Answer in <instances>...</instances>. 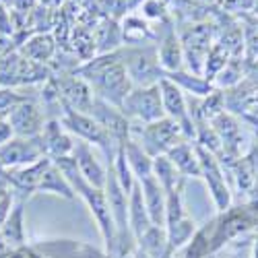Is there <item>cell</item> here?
Returning a JSON list of instances; mask_svg holds the SVG:
<instances>
[{
    "label": "cell",
    "mask_w": 258,
    "mask_h": 258,
    "mask_svg": "<svg viewBox=\"0 0 258 258\" xmlns=\"http://www.w3.org/2000/svg\"><path fill=\"white\" fill-rule=\"evenodd\" d=\"M225 64H227V52H223L221 48H213V50H209V54H207V62H205L207 75L221 73V71L225 69Z\"/></svg>",
    "instance_id": "f1b7e54d"
},
{
    "label": "cell",
    "mask_w": 258,
    "mask_h": 258,
    "mask_svg": "<svg viewBox=\"0 0 258 258\" xmlns=\"http://www.w3.org/2000/svg\"><path fill=\"white\" fill-rule=\"evenodd\" d=\"M11 139H15V131H13L11 122L5 118V120H0V147H5Z\"/></svg>",
    "instance_id": "d6a6232c"
},
{
    "label": "cell",
    "mask_w": 258,
    "mask_h": 258,
    "mask_svg": "<svg viewBox=\"0 0 258 258\" xmlns=\"http://www.w3.org/2000/svg\"><path fill=\"white\" fill-rule=\"evenodd\" d=\"M157 60H159V67L165 73H176L182 69V60H184V46L180 37L176 35L174 29H169L163 37H161V44L157 50Z\"/></svg>",
    "instance_id": "2e32d148"
},
{
    "label": "cell",
    "mask_w": 258,
    "mask_h": 258,
    "mask_svg": "<svg viewBox=\"0 0 258 258\" xmlns=\"http://www.w3.org/2000/svg\"><path fill=\"white\" fill-rule=\"evenodd\" d=\"M195 233V223L188 219H180L174 225H167V242H171V246H182L190 235Z\"/></svg>",
    "instance_id": "484cf974"
},
{
    "label": "cell",
    "mask_w": 258,
    "mask_h": 258,
    "mask_svg": "<svg viewBox=\"0 0 258 258\" xmlns=\"http://www.w3.org/2000/svg\"><path fill=\"white\" fill-rule=\"evenodd\" d=\"M131 133L139 135V141L137 139L135 141L151 157L165 155L171 147H176L184 139L180 124L171 118H163L153 124H141V128H131Z\"/></svg>",
    "instance_id": "3957f363"
},
{
    "label": "cell",
    "mask_w": 258,
    "mask_h": 258,
    "mask_svg": "<svg viewBox=\"0 0 258 258\" xmlns=\"http://www.w3.org/2000/svg\"><path fill=\"white\" fill-rule=\"evenodd\" d=\"M254 13L258 15V0H256V5H254Z\"/></svg>",
    "instance_id": "74e56055"
},
{
    "label": "cell",
    "mask_w": 258,
    "mask_h": 258,
    "mask_svg": "<svg viewBox=\"0 0 258 258\" xmlns=\"http://www.w3.org/2000/svg\"><path fill=\"white\" fill-rule=\"evenodd\" d=\"M73 157L77 159V165H79V171L83 174V178L87 180L91 186L103 190L105 180H107V169L95 159V155H93V151H91L89 143H85V141H75Z\"/></svg>",
    "instance_id": "7c38bea8"
},
{
    "label": "cell",
    "mask_w": 258,
    "mask_h": 258,
    "mask_svg": "<svg viewBox=\"0 0 258 258\" xmlns=\"http://www.w3.org/2000/svg\"><path fill=\"white\" fill-rule=\"evenodd\" d=\"M199 159H201V176L207 180V186L213 195V201L217 203L219 209H227L229 205V190H227V184L223 180V174L215 161V157L207 151V149L199 147Z\"/></svg>",
    "instance_id": "8fae6325"
},
{
    "label": "cell",
    "mask_w": 258,
    "mask_h": 258,
    "mask_svg": "<svg viewBox=\"0 0 258 258\" xmlns=\"http://www.w3.org/2000/svg\"><path fill=\"white\" fill-rule=\"evenodd\" d=\"M21 56H25L27 60L31 62H37V64H46L54 52H56V44H54V37L50 33H35L31 35L27 41H23L19 48Z\"/></svg>",
    "instance_id": "d6986e66"
},
{
    "label": "cell",
    "mask_w": 258,
    "mask_h": 258,
    "mask_svg": "<svg viewBox=\"0 0 258 258\" xmlns=\"http://www.w3.org/2000/svg\"><path fill=\"white\" fill-rule=\"evenodd\" d=\"M128 225H131L133 233L137 238H141L143 233H147L153 227L151 217H149V211L145 207V199H143V188L137 182L133 192L128 195Z\"/></svg>",
    "instance_id": "e0dca14e"
},
{
    "label": "cell",
    "mask_w": 258,
    "mask_h": 258,
    "mask_svg": "<svg viewBox=\"0 0 258 258\" xmlns=\"http://www.w3.org/2000/svg\"><path fill=\"white\" fill-rule=\"evenodd\" d=\"M120 29H122V39L126 41V44L143 46L149 39H153V27L149 25V21L143 19V17L126 15Z\"/></svg>",
    "instance_id": "44dd1931"
},
{
    "label": "cell",
    "mask_w": 258,
    "mask_h": 258,
    "mask_svg": "<svg viewBox=\"0 0 258 258\" xmlns=\"http://www.w3.org/2000/svg\"><path fill=\"white\" fill-rule=\"evenodd\" d=\"M122 3H124V7L128 11H137V9H141L145 5V0H122Z\"/></svg>",
    "instance_id": "e575fe53"
},
{
    "label": "cell",
    "mask_w": 258,
    "mask_h": 258,
    "mask_svg": "<svg viewBox=\"0 0 258 258\" xmlns=\"http://www.w3.org/2000/svg\"><path fill=\"white\" fill-rule=\"evenodd\" d=\"M122 56V54H120ZM122 62L128 71L135 87H149V85H157L163 79V71L159 67L157 54L153 50H128L122 56Z\"/></svg>",
    "instance_id": "5b68a950"
},
{
    "label": "cell",
    "mask_w": 258,
    "mask_h": 258,
    "mask_svg": "<svg viewBox=\"0 0 258 258\" xmlns=\"http://www.w3.org/2000/svg\"><path fill=\"white\" fill-rule=\"evenodd\" d=\"M15 131V137H25V139H33V137H39L41 131H44V114H41L39 105L33 101V99H25L21 101L15 110L9 114L7 118Z\"/></svg>",
    "instance_id": "30bf717a"
},
{
    "label": "cell",
    "mask_w": 258,
    "mask_h": 258,
    "mask_svg": "<svg viewBox=\"0 0 258 258\" xmlns=\"http://www.w3.org/2000/svg\"><path fill=\"white\" fill-rule=\"evenodd\" d=\"M13 207H15V195L7 197L5 201H0V227H3V225H5V221L9 219V215H11Z\"/></svg>",
    "instance_id": "1f68e13d"
},
{
    "label": "cell",
    "mask_w": 258,
    "mask_h": 258,
    "mask_svg": "<svg viewBox=\"0 0 258 258\" xmlns=\"http://www.w3.org/2000/svg\"><path fill=\"white\" fill-rule=\"evenodd\" d=\"M44 157H46V151H44V143H41L39 137H33V139L15 137L5 147H0V163L7 169L25 167Z\"/></svg>",
    "instance_id": "8992f818"
},
{
    "label": "cell",
    "mask_w": 258,
    "mask_h": 258,
    "mask_svg": "<svg viewBox=\"0 0 258 258\" xmlns=\"http://www.w3.org/2000/svg\"><path fill=\"white\" fill-rule=\"evenodd\" d=\"M0 176H7V167L3 163H0Z\"/></svg>",
    "instance_id": "8d00e7d4"
},
{
    "label": "cell",
    "mask_w": 258,
    "mask_h": 258,
    "mask_svg": "<svg viewBox=\"0 0 258 258\" xmlns=\"http://www.w3.org/2000/svg\"><path fill=\"white\" fill-rule=\"evenodd\" d=\"M153 176L157 178V182L163 186L165 195L171 192L180 182V171L176 169V165L171 163V159L167 155H157L153 157Z\"/></svg>",
    "instance_id": "603a6c76"
},
{
    "label": "cell",
    "mask_w": 258,
    "mask_h": 258,
    "mask_svg": "<svg viewBox=\"0 0 258 258\" xmlns=\"http://www.w3.org/2000/svg\"><path fill=\"white\" fill-rule=\"evenodd\" d=\"M13 33V21L11 15L5 7V3H0V35H11Z\"/></svg>",
    "instance_id": "f546056e"
},
{
    "label": "cell",
    "mask_w": 258,
    "mask_h": 258,
    "mask_svg": "<svg viewBox=\"0 0 258 258\" xmlns=\"http://www.w3.org/2000/svg\"><path fill=\"white\" fill-rule=\"evenodd\" d=\"M141 13H143V19L147 21H159V23H163L169 11H167L165 0H145V5L141 7Z\"/></svg>",
    "instance_id": "83f0119b"
},
{
    "label": "cell",
    "mask_w": 258,
    "mask_h": 258,
    "mask_svg": "<svg viewBox=\"0 0 258 258\" xmlns=\"http://www.w3.org/2000/svg\"><path fill=\"white\" fill-rule=\"evenodd\" d=\"M37 192H50V195H58V197H64V199H75L77 197L71 182L64 178V174L54 165V161L44 171V176H41V180L37 184Z\"/></svg>",
    "instance_id": "ffe728a7"
},
{
    "label": "cell",
    "mask_w": 258,
    "mask_h": 258,
    "mask_svg": "<svg viewBox=\"0 0 258 258\" xmlns=\"http://www.w3.org/2000/svg\"><path fill=\"white\" fill-rule=\"evenodd\" d=\"M58 95L64 103V110H75V112H91L93 105V89L91 85L81 79V77H64L58 81Z\"/></svg>",
    "instance_id": "9c48e42d"
},
{
    "label": "cell",
    "mask_w": 258,
    "mask_h": 258,
    "mask_svg": "<svg viewBox=\"0 0 258 258\" xmlns=\"http://www.w3.org/2000/svg\"><path fill=\"white\" fill-rule=\"evenodd\" d=\"M159 89H161L165 118H171V120H176L180 124L182 133H184V139H192L195 137V126H192V118L188 116V110H186L184 91L178 87L174 81H169L167 77H163L159 81Z\"/></svg>",
    "instance_id": "52a82bcc"
},
{
    "label": "cell",
    "mask_w": 258,
    "mask_h": 258,
    "mask_svg": "<svg viewBox=\"0 0 258 258\" xmlns=\"http://www.w3.org/2000/svg\"><path fill=\"white\" fill-rule=\"evenodd\" d=\"M25 99V95H19L13 87H0V118H9V114Z\"/></svg>",
    "instance_id": "4316f807"
},
{
    "label": "cell",
    "mask_w": 258,
    "mask_h": 258,
    "mask_svg": "<svg viewBox=\"0 0 258 258\" xmlns=\"http://www.w3.org/2000/svg\"><path fill=\"white\" fill-rule=\"evenodd\" d=\"M256 0H223V7L229 11H254Z\"/></svg>",
    "instance_id": "4dcf8cb0"
},
{
    "label": "cell",
    "mask_w": 258,
    "mask_h": 258,
    "mask_svg": "<svg viewBox=\"0 0 258 258\" xmlns=\"http://www.w3.org/2000/svg\"><path fill=\"white\" fill-rule=\"evenodd\" d=\"M60 122L79 141H85V143H89V145L93 143V145H97L99 149H103V151L110 155V145L116 143V141H114V137L107 133L91 114L75 112V110H64Z\"/></svg>",
    "instance_id": "277c9868"
},
{
    "label": "cell",
    "mask_w": 258,
    "mask_h": 258,
    "mask_svg": "<svg viewBox=\"0 0 258 258\" xmlns=\"http://www.w3.org/2000/svg\"><path fill=\"white\" fill-rule=\"evenodd\" d=\"M7 258H27L25 254H21V252H13V254H9Z\"/></svg>",
    "instance_id": "d590c367"
},
{
    "label": "cell",
    "mask_w": 258,
    "mask_h": 258,
    "mask_svg": "<svg viewBox=\"0 0 258 258\" xmlns=\"http://www.w3.org/2000/svg\"><path fill=\"white\" fill-rule=\"evenodd\" d=\"M122 149H124L126 161H128V165H131L137 182H143L145 178L153 176V157L149 155L135 139H128V141L122 145Z\"/></svg>",
    "instance_id": "ac0fdd59"
},
{
    "label": "cell",
    "mask_w": 258,
    "mask_h": 258,
    "mask_svg": "<svg viewBox=\"0 0 258 258\" xmlns=\"http://www.w3.org/2000/svg\"><path fill=\"white\" fill-rule=\"evenodd\" d=\"M77 195L89 205L91 213L95 215V219L99 223V229L103 233V238L107 240V244H112L116 240V223H114V215L110 211V205H107V199H105V192L101 188H95L91 184H83Z\"/></svg>",
    "instance_id": "ba28073f"
},
{
    "label": "cell",
    "mask_w": 258,
    "mask_h": 258,
    "mask_svg": "<svg viewBox=\"0 0 258 258\" xmlns=\"http://www.w3.org/2000/svg\"><path fill=\"white\" fill-rule=\"evenodd\" d=\"M120 110L126 118L137 120L141 124H153L165 118L161 89L157 85H149V87H133V91L126 95Z\"/></svg>",
    "instance_id": "7a4b0ae2"
},
{
    "label": "cell",
    "mask_w": 258,
    "mask_h": 258,
    "mask_svg": "<svg viewBox=\"0 0 258 258\" xmlns=\"http://www.w3.org/2000/svg\"><path fill=\"white\" fill-rule=\"evenodd\" d=\"M81 79H85L95 93V97L120 107L126 95L133 91V81L122 62L120 52H112L107 56L95 58L79 71Z\"/></svg>",
    "instance_id": "6da1fadb"
},
{
    "label": "cell",
    "mask_w": 258,
    "mask_h": 258,
    "mask_svg": "<svg viewBox=\"0 0 258 258\" xmlns=\"http://www.w3.org/2000/svg\"><path fill=\"white\" fill-rule=\"evenodd\" d=\"M13 195V186L11 182L7 180V176H0V201H5L7 197Z\"/></svg>",
    "instance_id": "836d02e7"
},
{
    "label": "cell",
    "mask_w": 258,
    "mask_h": 258,
    "mask_svg": "<svg viewBox=\"0 0 258 258\" xmlns=\"http://www.w3.org/2000/svg\"><path fill=\"white\" fill-rule=\"evenodd\" d=\"M23 209H25V205H23V201H19V203H15V207H13V211H11V215H9V219L5 221V225L0 227V233H3V238H5V242L11 246H21L23 244V240H25V231H23Z\"/></svg>",
    "instance_id": "7402d4cb"
},
{
    "label": "cell",
    "mask_w": 258,
    "mask_h": 258,
    "mask_svg": "<svg viewBox=\"0 0 258 258\" xmlns=\"http://www.w3.org/2000/svg\"><path fill=\"white\" fill-rule=\"evenodd\" d=\"M0 120H5V118H0Z\"/></svg>",
    "instance_id": "f35d334b"
},
{
    "label": "cell",
    "mask_w": 258,
    "mask_h": 258,
    "mask_svg": "<svg viewBox=\"0 0 258 258\" xmlns=\"http://www.w3.org/2000/svg\"><path fill=\"white\" fill-rule=\"evenodd\" d=\"M145 254H149L151 258H161L165 254V242H167V233L163 231V227L153 225L147 233H143L139 238Z\"/></svg>",
    "instance_id": "d4e9b609"
},
{
    "label": "cell",
    "mask_w": 258,
    "mask_h": 258,
    "mask_svg": "<svg viewBox=\"0 0 258 258\" xmlns=\"http://www.w3.org/2000/svg\"><path fill=\"white\" fill-rule=\"evenodd\" d=\"M163 77H167L169 81H174L182 91L186 89V91L195 93V95H211V83H207L199 75H186L182 71H176V73H165Z\"/></svg>",
    "instance_id": "cb8c5ba5"
},
{
    "label": "cell",
    "mask_w": 258,
    "mask_h": 258,
    "mask_svg": "<svg viewBox=\"0 0 258 258\" xmlns=\"http://www.w3.org/2000/svg\"><path fill=\"white\" fill-rule=\"evenodd\" d=\"M171 163L176 165L180 176L201 178V159H199V147H192L186 141H180L176 147H171L165 153Z\"/></svg>",
    "instance_id": "9a60e30c"
},
{
    "label": "cell",
    "mask_w": 258,
    "mask_h": 258,
    "mask_svg": "<svg viewBox=\"0 0 258 258\" xmlns=\"http://www.w3.org/2000/svg\"><path fill=\"white\" fill-rule=\"evenodd\" d=\"M139 184L143 188V199H145V207L149 211V217H151V223L157 227H163L165 215H167V195H165L163 186L157 182L155 176H149Z\"/></svg>",
    "instance_id": "5bb4252c"
},
{
    "label": "cell",
    "mask_w": 258,
    "mask_h": 258,
    "mask_svg": "<svg viewBox=\"0 0 258 258\" xmlns=\"http://www.w3.org/2000/svg\"><path fill=\"white\" fill-rule=\"evenodd\" d=\"M67 128H62V122L58 120H52L44 126L39 139L44 143V151H46V157H50L52 161L54 159H60V157H69L73 155V149H75V141L64 133Z\"/></svg>",
    "instance_id": "4fadbf2b"
}]
</instances>
